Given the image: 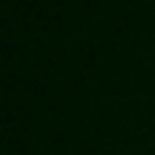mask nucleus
<instances>
[]
</instances>
